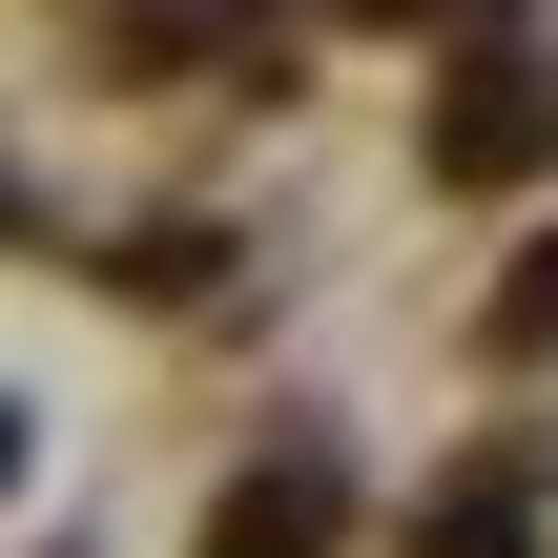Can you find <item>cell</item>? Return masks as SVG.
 <instances>
[{"mask_svg":"<svg viewBox=\"0 0 558 558\" xmlns=\"http://www.w3.org/2000/svg\"><path fill=\"white\" fill-rule=\"evenodd\" d=\"M497 331H518V352H558V228L518 248V290H497Z\"/></svg>","mask_w":558,"mask_h":558,"instance_id":"277c9868","label":"cell"},{"mask_svg":"<svg viewBox=\"0 0 558 558\" xmlns=\"http://www.w3.org/2000/svg\"><path fill=\"white\" fill-rule=\"evenodd\" d=\"M331 21H476V41H497L518 0H331Z\"/></svg>","mask_w":558,"mask_h":558,"instance_id":"5b68a950","label":"cell"},{"mask_svg":"<svg viewBox=\"0 0 558 558\" xmlns=\"http://www.w3.org/2000/svg\"><path fill=\"white\" fill-rule=\"evenodd\" d=\"M352 538V497H331V456H248L228 497H207V558H331Z\"/></svg>","mask_w":558,"mask_h":558,"instance_id":"7a4b0ae2","label":"cell"},{"mask_svg":"<svg viewBox=\"0 0 558 558\" xmlns=\"http://www.w3.org/2000/svg\"><path fill=\"white\" fill-rule=\"evenodd\" d=\"M414 558H518V476H456V497H435V538Z\"/></svg>","mask_w":558,"mask_h":558,"instance_id":"3957f363","label":"cell"},{"mask_svg":"<svg viewBox=\"0 0 558 558\" xmlns=\"http://www.w3.org/2000/svg\"><path fill=\"white\" fill-rule=\"evenodd\" d=\"M538 145H558V62H538V41H497V62L435 83V186H518Z\"/></svg>","mask_w":558,"mask_h":558,"instance_id":"6da1fadb","label":"cell"}]
</instances>
